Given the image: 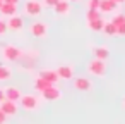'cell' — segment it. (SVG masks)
<instances>
[{"mask_svg": "<svg viewBox=\"0 0 125 124\" xmlns=\"http://www.w3.org/2000/svg\"><path fill=\"white\" fill-rule=\"evenodd\" d=\"M74 86L79 91H87V90H91V81L87 78H75L74 79Z\"/></svg>", "mask_w": 125, "mask_h": 124, "instance_id": "10", "label": "cell"}, {"mask_svg": "<svg viewBox=\"0 0 125 124\" xmlns=\"http://www.w3.org/2000/svg\"><path fill=\"white\" fill-rule=\"evenodd\" d=\"M2 54H4V59H7V60H17L22 52L14 45H7V47L2 48Z\"/></svg>", "mask_w": 125, "mask_h": 124, "instance_id": "3", "label": "cell"}, {"mask_svg": "<svg viewBox=\"0 0 125 124\" xmlns=\"http://www.w3.org/2000/svg\"><path fill=\"white\" fill-rule=\"evenodd\" d=\"M74 2H75V0H74Z\"/></svg>", "mask_w": 125, "mask_h": 124, "instance_id": "33", "label": "cell"}, {"mask_svg": "<svg viewBox=\"0 0 125 124\" xmlns=\"http://www.w3.org/2000/svg\"><path fill=\"white\" fill-rule=\"evenodd\" d=\"M55 72H57V76L62 78V79H72V76H74V69H72L70 66H60Z\"/></svg>", "mask_w": 125, "mask_h": 124, "instance_id": "9", "label": "cell"}, {"mask_svg": "<svg viewBox=\"0 0 125 124\" xmlns=\"http://www.w3.org/2000/svg\"><path fill=\"white\" fill-rule=\"evenodd\" d=\"M41 95L45 96V100H50V102H52V100L60 98V96H62V91H60L55 84H50L48 88H45V90L41 91Z\"/></svg>", "mask_w": 125, "mask_h": 124, "instance_id": "6", "label": "cell"}, {"mask_svg": "<svg viewBox=\"0 0 125 124\" xmlns=\"http://www.w3.org/2000/svg\"><path fill=\"white\" fill-rule=\"evenodd\" d=\"M57 2H58V0H45V5H48V7H53Z\"/></svg>", "mask_w": 125, "mask_h": 124, "instance_id": "26", "label": "cell"}, {"mask_svg": "<svg viewBox=\"0 0 125 124\" xmlns=\"http://www.w3.org/2000/svg\"><path fill=\"white\" fill-rule=\"evenodd\" d=\"M53 9H55V12H57V14H60V16H65V14H69L70 4L67 2V0H58V2L53 5Z\"/></svg>", "mask_w": 125, "mask_h": 124, "instance_id": "13", "label": "cell"}, {"mask_svg": "<svg viewBox=\"0 0 125 124\" xmlns=\"http://www.w3.org/2000/svg\"><path fill=\"white\" fill-rule=\"evenodd\" d=\"M93 54H94V59L104 60V59H108V55H110V50H108L106 47H96Z\"/></svg>", "mask_w": 125, "mask_h": 124, "instance_id": "16", "label": "cell"}, {"mask_svg": "<svg viewBox=\"0 0 125 124\" xmlns=\"http://www.w3.org/2000/svg\"><path fill=\"white\" fill-rule=\"evenodd\" d=\"M5 119H7V115H5L2 110H0V124H4V122H5Z\"/></svg>", "mask_w": 125, "mask_h": 124, "instance_id": "27", "label": "cell"}, {"mask_svg": "<svg viewBox=\"0 0 125 124\" xmlns=\"http://www.w3.org/2000/svg\"><path fill=\"white\" fill-rule=\"evenodd\" d=\"M7 31V23H4L2 19H0V35H4Z\"/></svg>", "mask_w": 125, "mask_h": 124, "instance_id": "25", "label": "cell"}, {"mask_svg": "<svg viewBox=\"0 0 125 124\" xmlns=\"http://www.w3.org/2000/svg\"><path fill=\"white\" fill-rule=\"evenodd\" d=\"M24 11H26L28 16L36 17V16L41 14V4L38 0H29V2H26V5H24Z\"/></svg>", "mask_w": 125, "mask_h": 124, "instance_id": "4", "label": "cell"}, {"mask_svg": "<svg viewBox=\"0 0 125 124\" xmlns=\"http://www.w3.org/2000/svg\"><path fill=\"white\" fill-rule=\"evenodd\" d=\"M113 2H116V4H123L125 0H113Z\"/></svg>", "mask_w": 125, "mask_h": 124, "instance_id": "30", "label": "cell"}, {"mask_svg": "<svg viewBox=\"0 0 125 124\" xmlns=\"http://www.w3.org/2000/svg\"><path fill=\"white\" fill-rule=\"evenodd\" d=\"M10 76H12V71L9 66H0V81H7L10 79Z\"/></svg>", "mask_w": 125, "mask_h": 124, "instance_id": "18", "label": "cell"}, {"mask_svg": "<svg viewBox=\"0 0 125 124\" xmlns=\"http://www.w3.org/2000/svg\"><path fill=\"white\" fill-rule=\"evenodd\" d=\"M40 78H43L45 81H48V83H52V84H55V83L58 81V76H57L55 71H41V72H40Z\"/></svg>", "mask_w": 125, "mask_h": 124, "instance_id": "15", "label": "cell"}, {"mask_svg": "<svg viewBox=\"0 0 125 124\" xmlns=\"http://www.w3.org/2000/svg\"><path fill=\"white\" fill-rule=\"evenodd\" d=\"M17 12V5L14 4H9V2H2V5H0V14H4V16H14Z\"/></svg>", "mask_w": 125, "mask_h": 124, "instance_id": "14", "label": "cell"}, {"mask_svg": "<svg viewBox=\"0 0 125 124\" xmlns=\"http://www.w3.org/2000/svg\"><path fill=\"white\" fill-rule=\"evenodd\" d=\"M50 84H52V83H48V81H45L43 78H38V79L34 81V88H36L38 91H43V90H45V88H48Z\"/></svg>", "mask_w": 125, "mask_h": 124, "instance_id": "21", "label": "cell"}, {"mask_svg": "<svg viewBox=\"0 0 125 124\" xmlns=\"http://www.w3.org/2000/svg\"><path fill=\"white\" fill-rule=\"evenodd\" d=\"M21 91L17 90V88H14V86H9V88H5L4 90V96L7 98V100H12V102H17L19 98H21Z\"/></svg>", "mask_w": 125, "mask_h": 124, "instance_id": "11", "label": "cell"}, {"mask_svg": "<svg viewBox=\"0 0 125 124\" xmlns=\"http://www.w3.org/2000/svg\"><path fill=\"white\" fill-rule=\"evenodd\" d=\"M116 2H113V0H99V12H111V11H115L116 9Z\"/></svg>", "mask_w": 125, "mask_h": 124, "instance_id": "12", "label": "cell"}, {"mask_svg": "<svg viewBox=\"0 0 125 124\" xmlns=\"http://www.w3.org/2000/svg\"><path fill=\"white\" fill-rule=\"evenodd\" d=\"M87 26H89L93 31H101L103 26H104V21H103V17H98V19H94V21H89Z\"/></svg>", "mask_w": 125, "mask_h": 124, "instance_id": "17", "label": "cell"}, {"mask_svg": "<svg viewBox=\"0 0 125 124\" xmlns=\"http://www.w3.org/2000/svg\"><path fill=\"white\" fill-rule=\"evenodd\" d=\"M116 35L125 36V21H123L122 24H118V26H116Z\"/></svg>", "mask_w": 125, "mask_h": 124, "instance_id": "23", "label": "cell"}, {"mask_svg": "<svg viewBox=\"0 0 125 124\" xmlns=\"http://www.w3.org/2000/svg\"><path fill=\"white\" fill-rule=\"evenodd\" d=\"M22 26H24V21H22V17H19V16H10V19H9V23H7V28L9 29H12V31H21L22 29Z\"/></svg>", "mask_w": 125, "mask_h": 124, "instance_id": "8", "label": "cell"}, {"mask_svg": "<svg viewBox=\"0 0 125 124\" xmlns=\"http://www.w3.org/2000/svg\"><path fill=\"white\" fill-rule=\"evenodd\" d=\"M87 69H89V72H91L93 76H104V72H106L104 60H99V59L91 60L89 66H87Z\"/></svg>", "mask_w": 125, "mask_h": 124, "instance_id": "1", "label": "cell"}, {"mask_svg": "<svg viewBox=\"0 0 125 124\" xmlns=\"http://www.w3.org/2000/svg\"><path fill=\"white\" fill-rule=\"evenodd\" d=\"M123 21H125V16H122V14H120V16H115V17L111 19V23H113L115 26H118V24H122Z\"/></svg>", "mask_w": 125, "mask_h": 124, "instance_id": "22", "label": "cell"}, {"mask_svg": "<svg viewBox=\"0 0 125 124\" xmlns=\"http://www.w3.org/2000/svg\"><path fill=\"white\" fill-rule=\"evenodd\" d=\"M17 102H12V100H7V98H4L2 102H0V110H2L5 115H14L16 112H17V105H16Z\"/></svg>", "mask_w": 125, "mask_h": 124, "instance_id": "5", "label": "cell"}, {"mask_svg": "<svg viewBox=\"0 0 125 124\" xmlns=\"http://www.w3.org/2000/svg\"><path fill=\"white\" fill-rule=\"evenodd\" d=\"M99 7V0H89V9H98Z\"/></svg>", "mask_w": 125, "mask_h": 124, "instance_id": "24", "label": "cell"}, {"mask_svg": "<svg viewBox=\"0 0 125 124\" xmlns=\"http://www.w3.org/2000/svg\"><path fill=\"white\" fill-rule=\"evenodd\" d=\"M98 17H101L99 9H89L87 14H86V21H87V23H89V21H94V19H98Z\"/></svg>", "mask_w": 125, "mask_h": 124, "instance_id": "20", "label": "cell"}, {"mask_svg": "<svg viewBox=\"0 0 125 124\" xmlns=\"http://www.w3.org/2000/svg\"><path fill=\"white\" fill-rule=\"evenodd\" d=\"M29 31H31L33 36H36V38H43V36L46 35V31H48V26H46L45 23H34V24H31Z\"/></svg>", "mask_w": 125, "mask_h": 124, "instance_id": "7", "label": "cell"}, {"mask_svg": "<svg viewBox=\"0 0 125 124\" xmlns=\"http://www.w3.org/2000/svg\"><path fill=\"white\" fill-rule=\"evenodd\" d=\"M21 105L26 110H36L38 109V98L34 95H21Z\"/></svg>", "mask_w": 125, "mask_h": 124, "instance_id": "2", "label": "cell"}, {"mask_svg": "<svg viewBox=\"0 0 125 124\" xmlns=\"http://www.w3.org/2000/svg\"><path fill=\"white\" fill-rule=\"evenodd\" d=\"M4 98H5V96H4V90H0V102H2Z\"/></svg>", "mask_w": 125, "mask_h": 124, "instance_id": "29", "label": "cell"}, {"mask_svg": "<svg viewBox=\"0 0 125 124\" xmlns=\"http://www.w3.org/2000/svg\"><path fill=\"white\" fill-rule=\"evenodd\" d=\"M4 2H9V4H14V5H17V4H19V0H4Z\"/></svg>", "mask_w": 125, "mask_h": 124, "instance_id": "28", "label": "cell"}, {"mask_svg": "<svg viewBox=\"0 0 125 124\" xmlns=\"http://www.w3.org/2000/svg\"><path fill=\"white\" fill-rule=\"evenodd\" d=\"M104 35H108V36H113V35H116V26L110 21V23H104V26H103V29H101Z\"/></svg>", "mask_w": 125, "mask_h": 124, "instance_id": "19", "label": "cell"}, {"mask_svg": "<svg viewBox=\"0 0 125 124\" xmlns=\"http://www.w3.org/2000/svg\"><path fill=\"white\" fill-rule=\"evenodd\" d=\"M123 105H125V96H123Z\"/></svg>", "mask_w": 125, "mask_h": 124, "instance_id": "31", "label": "cell"}, {"mask_svg": "<svg viewBox=\"0 0 125 124\" xmlns=\"http://www.w3.org/2000/svg\"><path fill=\"white\" fill-rule=\"evenodd\" d=\"M2 2H4V0H0V5H2Z\"/></svg>", "mask_w": 125, "mask_h": 124, "instance_id": "32", "label": "cell"}]
</instances>
